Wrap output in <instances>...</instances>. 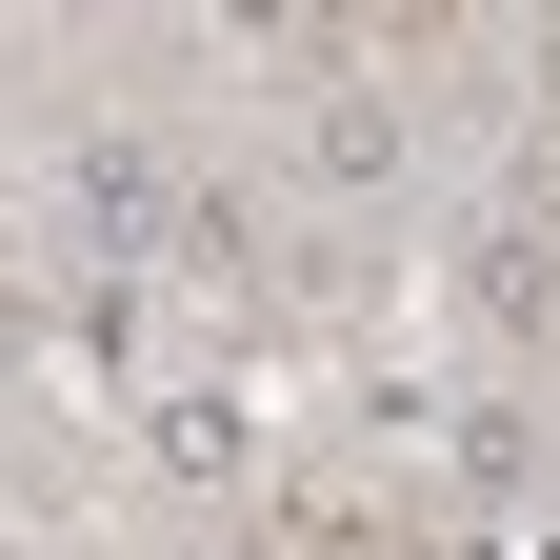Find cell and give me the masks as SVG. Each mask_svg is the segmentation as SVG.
Listing matches in <instances>:
<instances>
[{"instance_id":"cell-1","label":"cell","mask_w":560,"mask_h":560,"mask_svg":"<svg viewBox=\"0 0 560 560\" xmlns=\"http://www.w3.org/2000/svg\"><path fill=\"white\" fill-rule=\"evenodd\" d=\"M400 161H420L400 81H361V60H340V81L301 101V180H320V200H400Z\"/></svg>"},{"instance_id":"cell-2","label":"cell","mask_w":560,"mask_h":560,"mask_svg":"<svg viewBox=\"0 0 560 560\" xmlns=\"http://www.w3.org/2000/svg\"><path fill=\"white\" fill-rule=\"evenodd\" d=\"M81 221H101V241H140V221H180L161 140H81Z\"/></svg>"},{"instance_id":"cell-3","label":"cell","mask_w":560,"mask_h":560,"mask_svg":"<svg viewBox=\"0 0 560 560\" xmlns=\"http://www.w3.org/2000/svg\"><path fill=\"white\" fill-rule=\"evenodd\" d=\"M241 441H260L241 381H180V400H161V460H180V480H241Z\"/></svg>"},{"instance_id":"cell-4","label":"cell","mask_w":560,"mask_h":560,"mask_svg":"<svg viewBox=\"0 0 560 560\" xmlns=\"http://www.w3.org/2000/svg\"><path fill=\"white\" fill-rule=\"evenodd\" d=\"M161 241H180V280H260V221H241L221 180H180V221H161Z\"/></svg>"},{"instance_id":"cell-5","label":"cell","mask_w":560,"mask_h":560,"mask_svg":"<svg viewBox=\"0 0 560 560\" xmlns=\"http://www.w3.org/2000/svg\"><path fill=\"white\" fill-rule=\"evenodd\" d=\"M521 81H540V101H560V21H540V40H521Z\"/></svg>"}]
</instances>
